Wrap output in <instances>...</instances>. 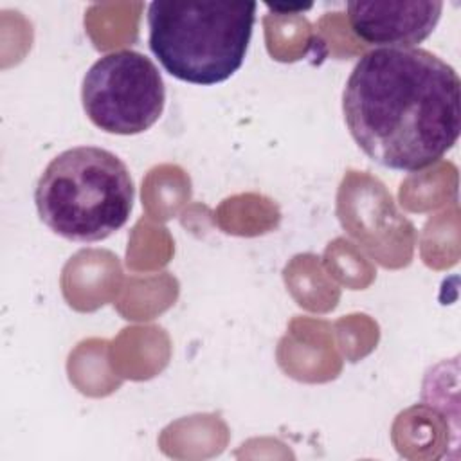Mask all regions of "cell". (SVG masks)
<instances>
[{
	"instance_id": "cell-1",
	"label": "cell",
	"mask_w": 461,
	"mask_h": 461,
	"mask_svg": "<svg viewBox=\"0 0 461 461\" xmlns=\"http://www.w3.org/2000/svg\"><path fill=\"white\" fill-rule=\"evenodd\" d=\"M342 112L353 140L371 160L416 173L443 158L459 137L461 81L425 49H373L346 81Z\"/></svg>"
},
{
	"instance_id": "cell-2",
	"label": "cell",
	"mask_w": 461,
	"mask_h": 461,
	"mask_svg": "<svg viewBox=\"0 0 461 461\" xmlns=\"http://www.w3.org/2000/svg\"><path fill=\"white\" fill-rule=\"evenodd\" d=\"M135 187L126 164L97 146L54 157L34 189L40 220L58 236L94 243L119 230L133 209Z\"/></svg>"
},
{
	"instance_id": "cell-3",
	"label": "cell",
	"mask_w": 461,
	"mask_h": 461,
	"mask_svg": "<svg viewBox=\"0 0 461 461\" xmlns=\"http://www.w3.org/2000/svg\"><path fill=\"white\" fill-rule=\"evenodd\" d=\"M256 2H151L148 43L173 77L211 86L243 65Z\"/></svg>"
},
{
	"instance_id": "cell-4",
	"label": "cell",
	"mask_w": 461,
	"mask_h": 461,
	"mask_svg": "<svg viewBox=\"0 0 461 461\" xmlns=\"http://www.w3.org/2000/svg\"><path fill=\"white\" fill-rule=\"evenodd\" d=\"M81 103L86 117L103 131L137 135L162 115L166 88L148 56L124 49L104 54L88 68Z\"/></svg>"
},
{
	"instance_id": "cell-5",
	"label": "cell",
	"mask_w": 461,
	"mask_h": 461,
	"mask_svg": "<svg viewBox=\"0 0 461 461\" xmlns=\"http://www.w3.org/2000/svg\"><path fill=\"white\" fill-rule=\"evenodd\" d=\"M351 31L371 45L414 47L427 40L443 11L438 0L348 2Z\"/></svg>"
},
{
	"instance_id": "cell-6",
	"label": "cell",
	"mask_w": 461,
	"mask_h": 461,
	"mask_svg": "<svg viewBox=\"0 0 461 461\" xmlns=\"http://www.w3.org/2000/svg\"><path fill=\"white\" fill-rule=\"evenodd\" d=\"M267 7L272 13H281V14H292V13H303L312 7V4H299V5H281V4H267Z\"/></svg>"
}]
</instances>
